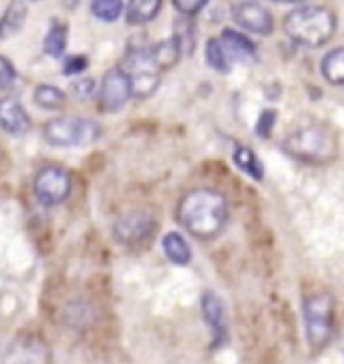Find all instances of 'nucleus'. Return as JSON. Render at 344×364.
Wrapping results in <instances>:
<instances>
[{
  "mask_svg": "<svg viewBox=\"0 0 344 364\" xmlns=\"http://www.w3.org/2000/svg\"><path fill=\"white\" fill-rule=\"evenodd\" d=\"M178 218L190 234L210 240L220 234L227 222L226 198L214 189H193L179 201Z\"/></svg>",
  "mask_w": 344,
  "mask_h": 364,
  "instance_id": "1",
  "label": "nucleus"
},
{
  "mask_svg": "<svg viewBox=\"0 0 344 364\" xmlns=\"http://www.w3.org/2000/svg\"><path fill=\"white\" fill-rule=\"evenodd\" d=\"M284 31L304 47H322L336 33V14L326 6H300L286 16Z\"/></svg>",
  "mask_w": 344,
  "mask_h": 364,
  "instance_id": "2",
  "label": "nucleus"
},
{
  "mask_svg": "<svg viewBox=\"0 0 344 364\" xmlns=\"http://www.w3.org/2000/svg\"><path fill=\"white\" fill-rule=\"evenodd\" d=\"M284 149L294 159L304 164H326L338 151V141L330 127L326 125H306L292 131L284 141Z\"/></svg>",
  "mask_w": 344,
  "mask_h": 364,
  "instance_id": "3",
  "label": "nucleus"
},
{
  "mask_svg": "<svg viewBox=\"0 0 344 364\" xmlns=\"http://www.w3.org/2000/svg\"><path fill=\"white\" fill-rule=\"evenodd\" d=\"M45 141L53 147H83L99 139L101 127L91 119L59 117L43 127Z\"/></svg>",
  "mask_w": 344,
  "mask_h": 364,
  "instance_id": "4",
  "label": "nucleus"
},
{
  "mask_svg": "<svg viewBox=\"0 0 344 364\" xmlns=\"http://www.w3.org/2000/svg\"><path fill=\"white\" fill-rule=\"evenodd\" d=\"M123 71L131 81V97L147 99L157 91L161 69L155 63L151 48H131L123 63Z\"/></svg>",
  "mask_w": 344,
  "mask_h": 364,
  "instance_id": "5",
  "label": "nucleus"
},
{
  "mask_svg": "<svg viewBox=\"0 0 344 364\" xmlns=\"http://www.w3.org/2000/svg\"><path fill=\"white\" fill-rule=\"evenodd\" d=\"M306 336L314 348H322L333 334V298L328 294H314L304 302Z\"/></svg>",
  "mask_w": 344,
  "mask_h": 364,
  "instance_id": "6",
  "label": "nucleus"
},
{
  "mask_svg": "<svg viewBox=\"0 0 344 364\" xmlns=\"http://www.w3.org/2000/svg\"><path fill=\"white\" fill-rule=\"evenodd\" d=\"M35 196L38 203L53 208L59 205L71 193V176L57 165L43 167L35 177Z\"/></svg>",
  "mask_w": 344,
  "mask_h": 364,
  "instance_id": "7",
  "label": "nucleus"
},
{
  "mask_svg": "<svg viewBox=\"0 0 344 364\" xmlns=\"http://www.w3.org/2000/svg\"><path fill=\"white\" fill-rule=\"evenodd\" d=\"M131 99V81L123 67H115L105 73L101 89H99V103L103 111L107 113H117L127 105Z\"/></svg>",
  "mask_w": 344,
  "mask_h": 364,
  "instance_id": "8",
  "label": "nucleus"
},
{
  "mask_svg": "<svg viewBox=\"0 0 344 364\" xmlns=\"http://www.w3.org/2000/svg\"><path fill=\"white\" fill-rule=\"evenodd\" d=\"M2 364H50V350L36 336H18L6 348Z\"/></svg>",
  "mask_w": 344,
  "mask_h": 364,
  "instance_id": "9",
  "label": "nucleus"
},
{
  "mask_svg": "<svg viewBox=\"0 0 344 364\" xmlns=\"http://www.w3.org/2000/svg\"><path fill=\"white\" fill-rule=\"evenodd\" d=\"M154 230V218L145 212L125 213V215L119 218L115 222V228H113L115 237L121 244H127V246H135V244H141L145 240H149Z\"/></svg>",
  "mask_w": 344,
  "mask_h": 364,
  "instance_id": "10",
  "label": "nucleus"
},
{
  "mask_svg": "<svg viewBox=\"0 0 344 364\" xmlns=\"http://www.w3.org/2000/svg\"><path fill=\"white\" fill-rule=\"evenodd\" d=\"M232 16L242 28H246L248 33H254V35H270L274 31L272 14L256 0L237 2L232 11Z\"/></svg>",
  "mask_w": 344,
  "mask_h": 364,
  "instance_id": "11",
  "label": "nucleus"
},
{
  "mask_svg": "<svg viewBox=\"0 0 344 364\" xmlns=\"http://www.w3.org/2000/svg\"><path fill=\"white\" fill-rule=\"evenodd\" d=\"M33 127L31 117L26 113V109L18 99H0V129L6 131L9 135L21 137L24 133H28Z\"/></svg>",
  "mask_w": 344,
  "mask_h": 364,
  "instance_id": "12",
  "label": "nucleus"
},
{
  "mask_svg": "<svg viewBox=\"0 0 344 364\" xmlns=\"http://www.w3.org/2000/svg\"><path fill=\"white\" fill-rule=\"evenodd\" d=\"M202 314L203 320L208 322V326L212 330L214 336V346H220L226 342L227 326H226V310L224 302L220 300V296L214 292H205L202 296Z\"/></svg>",
  "mask_w": 344,
  "mask_h": 364,
  "instance_id": "13",
  "label": "nucleus"
},
{
  "mask_svg": "<svg viewBox=\"0 0 344 364\" xmlns=\"http://www.w3.org/2000/svg\"><path fill=\"white\" fill-rule=\"evenodd\" d=\"M220 41H222V47L232 60V65L234 63H249V60L256 59V45L246 35L226 28L220 36Z\"/></svg>",
  "mask_w": 344,
  "mask_h": 364,
  "instance_id": "14",
  "label": "nucleus"
},
{
  "mask_svg": "<svg viewBox=\"0 0 344 364\" xmlns=\"http://www.w3.org/2000/svg\"><path fill=\"white\" fill-rule=\"evenodd\" d=\"M151 53H154V59L157 63V67L161 71H167L171 67H176L183 55V48H181V43L178 41V36H171L163 43H157L155 47H151Z\"/></svg>",
  "mask_w": 344,
  "mask_h": 364,
  "instance_id": "15",
  "label": "nucleus"
},
{
  "mask_svg": "<svg viewBox=\"0 0 344 364\" xmlns=\"http://www.w3.org/2000/svg\"><path fill=\"white\" fill-rule=\"evenodd\" d=\"M161 4H163V0H129L127 11H125L127 23L137 26V24L154 21L161 11Z\"/></svg>",
  "mask_w": 344,
  "mask_h": 364,
  "instance_id": "16",
  "label": "nucleus"
},
{
  "mask_svg": "<svg viewBox=\"0 0 344 364\" xmlns=\"http://www.w3.org/2000/svg\"><path fill=\"white\" fill-rule=\"evenodd\" d=\"M163 252L169 258V262L178 264V266H188L191 262V250L190 244L183 240V235H179L178 232H169V234L163 235Z\"/></svg>",
  "mask_w": 344,
  "mask_h": 364,
  "instance_id": "17",
  "label": "nucleus"
},
{
  "mask_svg": "<svg viewBox=\"0 0 344 364\" xmlns=\"http://www.w3.org/2000/svg\"><path fill=\"white\" fill-rule=\"evenodd\" d=\"M26 21V6L21 0H14L9 4V9L4 12V16L0 18V38H11L23 28Z\"/></svg>",
  "mask_w": 344,
  "mask_h": 364,
  "instance_id": "18",
  "label": "nucleus"
},
{
  "mask_svg": "<svg viewBox=\"0 0 344 364\" xmlns=\"http://www.w3.org/2000/svg\"><path fill=\"white\" fill-rule=\"evenodd\" d=\"M321 71L330 85H344V47L334 48L322 59Z\"/></svg>",
  "mask_w": 344,
  "mask_h": 364,
  "instance_id": "19",
  "label": "nucleus"
},
{
  "mask_svg": "<svg viewBox=\"0 0 344 364\" xmlns=\"http://www.w3.org/2000/svg\"><path fill=\"white\" fill-rule=\"evenodd\" d=\"M33 99H35V105L45 111H59L67 103L65 93L59 87H53V85H38L33 93Z\"/></svg>",
  "mask_w": 344,
  "mask_h": 364,
  "instance_id": "20",
  "label": "nucleus"
},
{
  "mask_svg": "<svg viewBox=\"0 0 344 364\" xmlns=\"http://www.w3.org/2000/svg\"><path fill=\"white\" fill-rule=\"evenodd\" d=\"M234 164L246 173L252 179L256 181H262L264 177V167H262V161L256 157V153L248 149V147H236L234 151Z\"/></svg>",
  "mask_w": 344,
  "mask_h": 364,
  "instance_id": "21",
  "label": "nucleus"
},
{
  "mask_svg": "<svg viewBox=\"0 0 344 364\" xmlns=\"http://www.w3.org/2000/svg\"><path fill=\"white\" fill-rule=\"evenodd\" d=\"M45 53H47L48 57H53V59H59L63 57V53H65V48H67V26L65 24L55 23L50 28H48L47 36H45Z\"/></svg>",
  "mask_w": 344,
  "mask_h": 364,
  "instance_id": "22",
  "label": "nucleus"
},
{
  "mask_svg": "<svg viewBox=\"0 0 344 364\" xmlns=\"http://www.w3.org/2000/svg\"><path fill=\"white\" fill-rule=\"evenodd\" d=\"M205 60H208V65L212 69L220 73H227L232 69V60L226 55L220 38H210L208 41V45H205Z\"/></svg>",
  "mask_w": 344,
  "mask_h": 364,
  "instance_id": "23",
  "label": "nucleus"
},
{
  "mask_svg": "<svg viewBox=\"0 0 344 364\" xmlns=\"http://www.w3.org/2000/svg\"><path fill=\"white\" fill-rule=\"evenodd\" d=\"M91 12L103 23H113L123 12V0H91Z\"/></svg>",
  "mask_w": 344,
  "mask_h": 364,
  "instance_id": "24",
  "label": "nucleus"
},
{
  "mask_svg": "<svg viewBox=\"0 0 344 364\" xmlns=\"http://www.w3.org/2000/svg\"><path fill=\"white\" fill-rule=\"evenodd\" d=\"M14 81H16V71H14L12 63L6 57H0V89L2 91L12 89Z\"/></svg>",
  "mask_w": 344,
  "mask_h": 364,
  "instance_id": "25",
  "label": "nucleus"
},
{
  "mask_svg": "<svg viewBox=\"0 0 344 364\" xmlns=\"http://www.w3.org/2000/svg\"><path fill=\"white\" fill-rule=\"evenodd\" d=\"M89 65V60L83 55H72V57H67L65 59V65H63V75L71 77V75H79L83 73Z\"/></svg>",
  "mask_w": 344,
  "mask_h": 364,
  "instance_id": "26",
  "label": "nucleus"
},
{
  "mask_svg": "<svg viewBox=\"0 0 344 364\" xmlns=\"http://www.w3.org/2000/svg\"><path fill=\"white\" fill-rule=\"evenodd\" d=\"M205 4H208V0H173V6H176L181 14H186V16L198 14Z\"/></svg>",
  "mask_w": 344,
  "mask_h": 364,
  "instance_id": "27",
  "label": "nucleus"
},
{
  "mask_svg": "<svg viewBox=\"0 0 344 364\" xmlns=\"http://www.w3.org/2000/svg\"><path fill=\"white\" fill-rule=\"evenodd\" d=\"M93 91H95V82H93V79H81V81L72 82V95H75L77 99H81V101L89 99V97L93 95Z\"/></svg>",
  "mask_w": 344,
  "mask_h": 364,
  "instance_id": "28",
  "label": "nucleus"
},
{
  "mask_svg": "<svg viewBox=\"0 0 344 364\" xmlns=\"http://www.w3.org/2000/svg\"><path fill=\"white\" fill-rule=\"evenodd\" d=\"M276 2H294L296 4V2H304V0H276Z\"/></svg>",
  "mask_w": 344,
  "mask_h": 364,
  "instance_id": "29",
  "label": "nucleus"
}]
</instances>
